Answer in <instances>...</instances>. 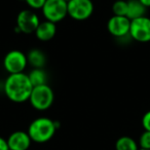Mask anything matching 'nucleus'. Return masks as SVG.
<instances>
[{"instance_id":"19","label":"nucleus","mask_w":150,"mask_h":150,"mask_svg":"<svg viewBox=\"0 0 150 150\" xmlns=\"http://www.w3.org/2000/svg\"><path fill=\"white\" fill-rule=\"evenodd\" d=\"M142 127L145 131L150 132V110L147 111L142 117Z\"/></svg>"},{"instance_id":"18","label":"nucleus","mask_w":150,"mask_h":150,"mask_svg":"<svg viewBox=\"0 0 150 150\" xmlns=\"http://www.w3.org/2000/svg\"><path fill=\"white\" fill-rule=\"evenodd\" d=\"M46 0H25V2L31 9H41Z\"/></svg>"},{"instance_id":"8","label":"nucleus","mask_w":150,"mask_h":150,"mask_svg":"<svg viewBox=\"0 0 150 150\" xmlns=\"http://www.w3.org/2000/svg\"><path fill=\"white\" fill-rule=\"evenodd\" d=\"M40 20L32 9H24L17 17V31L24 34H32L37 29Z\"/></svg>"},{"instance_id":"3","label":"nucleus","mask_w":150,"mask_h":150,"mask_svg":"<svg viewBox=\"0 0 150 150\" xmlns=\"http://www.w3.org/2000/svg\"><path fill=\"white\" fill-rule=\"evenodd\" d=\"M54 91L47 83L34 86L29 98L31 106L38 111H45L50 109L54 103Z\"/></svg>"},{"instance_id":"7","label":"nucleus","mask_w":150,"mask_h":150,"mask_svg":"<svg viewBox=\"0 0 150 150\" xmlns=\"http://www.w3.org/2000/svg\"><path fill=\"white\" fill-rule=\"evenodd\" d=\"M129 36L134 40L142 43L150 41V18L141 17L132 20L129 27Z\"/></svg>"},{"instance_id":"16","label":"nucleus","mask_w":150,"mask_h":150,"mask_svg":"<svg viewBox=\"0 0 150 150\" xmlns=\"http://www.w3.org/2000/svg\"><path fill=\"white\" fill-rule=\"evenodd\" d=\"M113 16L127 17V0H115L112 5Z\"/></svg>"},{"instance_id":"4","label":"nucleus","mask_w":150,"mask_h":150,"mask_svg":"<svg viewBox=\"0 0 150 150\" xmlns=\"http://www.w3.org/2000/svg\"><path fill=\"white\" fill-rule=\"evenodd\" d=\"M41 9L46 21L54 24L61 22L68 16L67 2L65 0H46Z\"/></svg>"},{"instance_id":"17","label":"nucleus","mask_w":150,"mask_h":150,"mask_svg":"<svg viewBox=\"0 0 150 150\" xmlns=\"http://www.w3.org/2000/svg\"><path fill=\"white\" fill-rule=\"evenodd\" d=\"M140 149H146L150 150V132L144 131L141 134L139 138V142H138Z\"/></svg>"},{"instance_id":"13","label":"nucleus","mask_w":150,"mask_h":150,"mask_svg":"<svg viewBox=\"0 0 150 150\" xmlns=\"http://www.w3.org/2000/svg\"><path fill=\"white\" fill-rule=\"evenodd\" d=\"M27 61L33 68H43L46 63V57L40 50L33 48L27 54Z\"/></svg>"},{"instance_id":"6","label":"nucleus","mask_w":150,"mask_h":150,"mask_svg":"<svg viewBox=\"0 0 150 150\" xmlns=\"http://www.w3.org/2000/svg\"><path fill=\"white\" fill-rule=\"evenodd\" d=\"M27 65V54L18 50L8 52L3 59V66L9 74L23 73Z\"/></svg>"},{"instance_id":"5","label":"nucleus","mask_w":150,"mask_h":150,"mask_svg":"<svg viewBox=\"0 0 150 150\" xmlns=\"http://www.w3.org/2000/svg\"><path fill=\"white\" fill-rule=\"evenodd\" d=\"M68 16L75 21L88 20L94 13L92 0H70L67 2Z\"/></svg>"},{"instance_id":"15","label":"nucleus","mask_w":150,"mask_h":150,"mask_svg":"<svg viewBox=\"0 0 150 150\" xmlns=\"http://www.w3.org/2000/svg\"><path fill=\"white\" fill-rule=\"evenodd\" d=\"M138 143L129 136H122L115 142V150H139Z\"/></svg>"},{"instance_id":"9","label":"nucleus","mask_w":150,"mask_h":150,"mask_svg":"<svg viewBox=\"0 0 150 150\" xmlns=\"http://www.w3.org/2000/svg\"><path fill=\"white\" fill-rule=\"evenodd\" d=\"M131 20L127 17L112 16L107 22V29L109 33L116 38H122L129 35Z\"/></svg>"},{"instance_id":"12","label":"nucleus","mask_w":150,"mask_h":150,"mask_svg":"<svg viewBox=\"0 0 150 150\" xmlns=\"http://www.w3.org/2000/svg\"><path fill=\"white\" fill-rule=\"evenodd\" d=\"M146 7L140 2L139 0H127V17L129 20H135L138 18L144 17L146 13Z\"/></svg>"},{"instance_id":"2","label":"nucleus","mask_w":150,"mask_h":150,"mask_svg":"<svg viewBox=\"0 0 150 150\" xmlns=\"http://www.w3.org/2000/svg\"><path fill=\"white\" fill-rule=\"evenodd\" d=\"M60 127V122L48 117H38L30 123L28 127V135L32 142L38 144L48 142L56 134V131Z\"/></svg>"},{"instance_id":"14","label":"nucleus","mask_w":150,"mask_h":150,"mask_svg":"<svg viewBox=\"0 0 150 150\" xmlns=\"http://www.w3.org/2000/svg\"><path fill=\"white\" fill-rule=\"evenodd\" d=\"M28 77H29L33 88L46 84V80H47V75L43 70V68H33V70L28 74Z\"/></svg>"},{"instance_id":"24","label":"nucleus","mask_w":150,"mask_h":150,"mask_svg":"<svg viewBox=\"0 0 150 150\" xmlns=\"http://www.w3.org/2000/svg\"><path fill=\"white\" fill-rule=\"evenodd\" d=\"M24 1H25V0H24Z\"/></svg>"},{"instance_id":"10","label":"nucleus","mask_w":150,"mask_h":150,"mask_svg":"<svg viewBox=\"0 0 150 150\" xmlns=\"http://www.w3.org/2000/svg\"><path fill=\"white\" fill-rule=\"evenodd\" d=\"M9 150H28L32 143V140L27 132L16 131L9 135L6 139Z\"/></svg>"},{"instance_id":"22","label":"nucleus","mask_w":150,"mask_h":150,"mask_svg":"<svg viewBox=\"0 0 150 150\" xmlns=\"http://www.w3.org/2000/svg\"><path fill=\"white\" fill-rule=\"evenodd\" d=\"M65 1H66V2H68V1H70V0H65Z\"/></svg>"},{"instance_id":"20","label":"nucleus","mask_w":150,"mask_h":150,"mask_svg":"<svg viewBox=\"0 0 150 150\" xmlns=\"http://www.w3.org/2000/svg\"><path fill=\"white\" fill-rule=\"evenodd\" d=\"M0 150H9L7 146V141L2 137H0Z\"/></svg>"},{"instance_id":"1","label":"nucleus","mask_w":150,"mask_h":150,"mask_svg":"<svg viewBox=\"0 0 150 150\" xmlns=\"http://www.w3.org/2000/svg\"><path fill=\"white\" fill-rule=\"evenodd\" d=\"M33 90L31 81L26 73L9 74L4 81L5 96L13 103H24L29 101Z\"/></svg>"},{"instance_id":"23","label":"nucleus","mask_w":150,"mask_h":150,"mask_svg":"<svg viewBox=\"0 0 150 150\" xmlns=\"http://www.w3.org/2000/svg\"><path fill=\"white\" fill-rule=\"evenodd\" d=\"M139 150H146V149H139Z\"/></svg>"},{"instance_id":"11","label":"nucleus","mask_w":150,"mask_h":150,"mask_svg":"<svg viewBox=\"0 0 150 150\" xmlns=\"http://www.w3.org/2000/svg\"><path fill=\"white\" fill-rule=\"evenodd\" d=\"M35 36L40 41H50L54 37L57 33V25L52 22H40L37 29L35 30Z\"/></svg>"},{"instance_id":"21","label":"nucleus","mask_w":150,"mask_h":150,"mask_svg":"<svg viewBox=\"0 0 150 150\" xmlns=\"http://www.w3.org/2000/svg\"><path fill=\"white\" fill-rule=\"evenodd\" d=\"M139 1L146 7V8L150 7V0H139Z\"/></svg>"}]
</instances>
